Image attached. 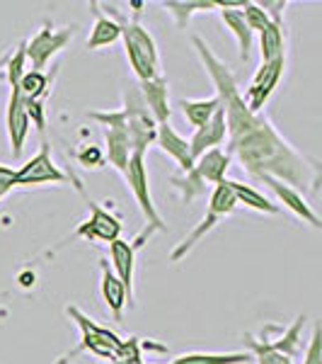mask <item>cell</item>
<instances>
[{"mask_svg":"<svg viewBox=\"0 0 322 364\" xmlns=\"http://www.w3.org/2000/svg\"><path fill=\"white\" fill-rule=\"evenodd\" d=\"M191 46H194L201 66L206 68L209 78L213 80L216 97L223 109L228 139L226 154L238 158L243 168L260 180L274 178L286 182L294 190H318V163H313L298 149H294L262 112H250L235 75L211 51V46L201 37H191Z\"/></svg>","mask_w":322,"mask_h":364,"instance_id":"cell-1","label":"cell"},{"mask_svg":"<svg viewBox=\"0 0 322 364\" xmlns=\"http://www.w3.org/2000/svg\"><path fill=\"white\" fill-rule=\"evenodd\" d=\"M107 15L114 17L121 27V37H124V49L128 66H131L133 75L138 78V83L143 80H153L157 75H162L160 70V54H157V44L150 37L148 29H143L138 25V20H126L114 5H104Z\"/></svg>","mask_w":322,"mask_h":364,"instance_id":"cell-2","label":"cell"},{"mask_svg":"<svg viewBox=\"0 0 322 364\" xmlns=\"http://www.w3.org/2000/svg\"><path fill=\"white\" fill-rule=\"evenodd\" d=\"M238 207L235 202V195H233L231 185H228V178L223 182H218V185L213 187V192H211L209 197V209H206V216H204L199 224L191 228L187 236L179 240V245L172 250V255H170V260L172 262H179L184 255H189L191 250L196 248L199 243H201L204 238H206V233L213 231L216 226H218L221 219H226L228 214H233Z\"/></svg>","mask_w":322,"mask_h":364,"instance_id":"cell-3","label":"cell"},{"mask_svg":"<svg viewBox=\"0 0 322 364\" xmlns=\"http://www.w3.org/2000/svg\"><path fill=\"white\" fill-rule=\"evenodd\" d=\"M66 314L78 323L80 328V345L75 350H70L66 357H63L58 364H68L73 362L75 357L80 355V352H90V355H97V357H104V360H112L116 348L121 345V338L116 336L114 331H109V328L104 326H97L95 321H90L87 316L80 311L78 306H68Z\"/></svg>","mask_w":322,"mask_h":364,"instance_id":"cell-4","label":"cell"},{"mask_svg":"<svg viewBox=\"0 0 322 364\" xmlns=\"http://www.w3.org/2000/svg\"><path fill=\"white\" fill-rule=\"evenodd\" d=\"M124 119H126V136L131 144V154H145L150 144H155V119L150 117L148 107H145L143 97H140L138 85H128L124 90Z\"/></svg>","mask_w":322,"mask_h":364,"instance_id":"cell-5","label":"cell"},{"mask_svg":"<svg viewBox=\"0 0 322 364\" xmlns=\"http://www.w3.org/2000/svg\"><path fill=\"white\" fill-rule=\"evenodd\" d=\"M124 180L128 185V190H131L133 199H136L140 214H143L145 228H148L150 233L165 231V221H162L160 211L155 209L153 195H150L148 170H145V154L133 151V154L128 156V163H126V170H124Z\"/></svg>","mask_w":322,"mask_h":364,"instance_id":"cell-6","label":"cell"},{"mask_svg":"<svg viewBox=\"0 0 322 364\" xmlns=\"http://www.w3.org/2000/svg\"><path fill=\"white\" fill-rule=\"evenodd\" d=\"M70 39H73V27L54 29V25L46 22L29 42H25V54H27V61L32 63V70L44 73L46 63H49L58 51L66 49L70 44Z\"/></svg>","mask_w":322,"mask_h":364,"instance_id":"cell-7","label":"cell"},{"mask_svg":"<svg viewBox=\"0 0 322 364\" xmlns=\"http://www.w3.org/2000/svg\"><path fill=\"white\" fill-rule=\"evenodd\" d=\"M284 68H286V58H277V61H272V63H262L260 70L255 73L252 83H250V87L243 95L250 112L260 114L262 109H265L269 97H272L274 90H277L281 75H284Z\"/></svg>","mask_w":322,"mask_h":364,"instance_id":"cell-8","label":"cell"},{"mask_svg":"<svg viewBox=\"0 0 322 364\" xmlns=\"http://www.w3.org/2000/svg\"><path fill=\"white\" fill-rule=\"evenodd\" d=\"M150 238V231L145 228L140 236L128 243L124 238H116L109 243V257H112V272L119 277V282L124 284L128 304L133 306V274H136V250L143 245V240Z\"/></svg>","mask_w":322,"mask_h":364,"instance_id":"cell-9","label":"cell"},{"mask_svg":"<svg viewBox=\"0 0 322 364\" xmlns=\"http://www.w3.org/2000/svg\"><path fill=\"white\" fill-rule=\"evenodd\" d=\"M68 178L51 158L49 146H44L32 161H27L20 170H15V187H32V185H63Z\"/></svg>","mask_w":322,"mask_h":364,"instance_id":"cell-10","label":"cell"},{"mask_svg":"<svg viewBox=\"0 0 322 364\" xmlns=\"http://www.w3.org/2000/svg\"><path fill=\"white\" fill-rule=\"evenodd\" d=\"M87 211H90V219L85 224L78 226L75 236L87 238V240H102V243H112L121 236V221L114 214H109L104 207H99L97 202H87Z\"/></svg>","mask_w":322,"mask_h":364,"instance_id":"cell-11","label":"cell"},{"mask_svg":"<svg viewBox=\"0 0 322 364\" xmlns=\"http://www.w3.org/2000/svg\"><path fill=\"white\" fill-rule=\"evenodd\" d=\"M5 127H8V141H10L13 158H20L22 149H25L27 134H29L25 97H22L20 87H10V102H8V114H5Z\"/></svg>","mask_w":322,"mask_h":364,"instance_id":"cell-12","label":"cell"},{"mask_svg":"<svg viewBox=\"0 0 322 364\" xmlns=\"http://www.w3.org/2000/svg\"><path fill=\"white\" fill-rule=\"evenodd\" d=\"M262 182H265L269 190H272V195L277 197L279 202L291 211V214H296L298 219L306 221V224H310L313 228H320L322 226L320 216L315 214L313 209H310V204L306 202V199H303V195L298 190L289 187L286 182H281V180H274V178H262Z\"/></svg>","mask_w":322,"mask_h":364,"instance_id":"cell-13","label":"cell"},{"mask_svg":"<svg viewBox=\"0 0 322 364\" xmlns=\"http://www.w3.org/2000/svg\"><path fill=\"white\" fill-rule=\"evenodd\" d=\"M226 141V117H223V109H216V114L211 117L204 127H199L194 132V136L189 139V151H191V158L206 154L211 149H221V144Z\"/></svg>","mask_w":322,"mask_h":364,"instance_id":"cell-14","label":"cell"},{"mask_svg":"<svg viewBox=\"0 0 322 364\" xmlns=\"http://www.w3.org/2000/svg\"><path fill=\"white\" fill-rule=\"evenodd\" d=\"M140 97H143L145 107H148L150 117L155 124H167L170 122V100H167V80L157 75L153 80H143L138 83Z\"/></svg>","mask_w":322,"mask_h":364,"instance_id":"cell-15","label":"cell"},{"mask_svg":"<svg viewBox=\"0 0 322 364\" xmlns=\"http://www.w3.org/2000/svg\"><path fill=\"white\" fill-rule=\"evenodd\" d=\"M231 161L233 158L226 154V151L221 149H211L206 154H201L194 161V166H191V173L196 175L199 180L204 182V185H218V182L226 180V173L228 168H231Z\"/></svg>","mask_w":322,"mask_h":364,"instance_id":"cell-16","label":"cell"},{"mask_svg":"<svg viewBox=\"0 0 322 364\" xmlns=\"http://www.w3.org/2000/svg\"><path fill=\"white\" fill-rule=\"evenodd\" d=\"M155 144L160 146L162 151L177 161V166L184 170V173H189L191 166H194V158H191V151H189V141L179 136L177 132H174L172 127L167 124H157L155 129Z\"/></svg>","mask_w":322,"mask_h":364,"instance_id":"cell-17","label":"cell"},{"mask_svg":"<svg viewBox=\"0 0 322 364\" xmlns=\"http://www.w3.org/2000/svg\"><path fill=\"white\" fill-rule=\"evenodd\" d=\"M92 15H95V25H92V32L90 37H87V49H102V46H109L114 44L116 39L121 37V27L119 22L114 20V17L104 15L102 10H99V3H92L90 5Z\"/></svg>","mask_w":322,"mask_h":364,"instance_id":"cell-18","label":"cell"},{"mask_svg":"<svg viewBox=\"0 0 322 364\" xmlns=\"http://www.w3.org/2000/svg\"><path fill=\"white\" fill-rule=\"evenodd\" d=\"M104 144H107V154H104V158L109 161V166L124 175L128 156H131V144H128V136H126V127L104 129Z\"/></svg>","mask_w":322,"mask_h":364,"instance_id":"cell-19","label":"cell"},{"mask_svg":"<svg viewBox=\"0 0 322 364\" xmlns=\"http://www.w3.org/2000/svg\"><path fill=\"white\" fill-rule=\"evenodd\" d=\"M102 299H104V304H107L109 314L114 316V321H121V314H124V306L128 304V296L119 277L109 269L107 260H102Z\"/></svg>","mask_w":322,"mask_h":364,"instance_id":"cell-20","label":"cell"},{"mask_svg":"<svg viewBox=\"0 0 322 364\" xmlns=\"http://www.w3.org/2000/svg\"><path fill=\"white\" fill-rule=\"evenodd\" d=\"M262 63H272L277 58H286V34L284 20H272L262 29Z\"/></svg>","mask_w":322,"mask_h":364,"instance_id":"cell-21","label":"cell"},{"mask_svg":"<svg viewBox=\"0 0 322 364\" xmlns=\"http://www.w3.org/2000/svg\"><path fill=\"white\" fill-rule=\"evenodd\" d=\"M243 8H223L221 17H223V25L231 29L233 37L238 39V49H240V61H250V49H252V32L245 25L243 20Z\"/></svg>","mask_w":322,"mask_h":364,"instance_id":"cell-22","label":"cell"},{"mask_svg":"<svg viewBox=\"0 0 322 364\" xmlns=\"http://www.w3.org/2000/svg\"><path fill=\"white\" fill-rule=\"evenodd\" d=\"M250 360V352H187L170 364H245Z\"/></svg>","mask_w":322,"mask_h":364,"instance_id":"cell-23","label":"cell"},{"mask_svg":"<svg viewBox=\"0 0 322 364\" xmlns=\"http://www.w3.org/2000/svg\"><path fill=\"white\" fill-rule=\"evenodd\" d=\"M228 185H231L233 195H235V202L238 204H245L248 209H255V211H262V214H279V207L277 204H272L269 199L262 195V192H257L255 187L250 185H243V182L238 180H228Z\"/></svg>","mask_w":322,"mask_h":364,"instance_id":"cell-24","label":"cell"},{"mask_svg":"<svg viewBox=\"0 0 322 364\" xmlns=\"http://www.w3.org/2000/svg\"><path fill=\"white\" fill-rule=\"evenodd\" d=\"M162 8L174 17L177 27L182 29L194 13H201V10H206V13L209 10H221V3L218 0H170V3H162Z\"/></svg>","mask_w":322,"mask_h":364,"instance_id":"cell-25","label":"cell"},{"mask_svg":"<svg viewBox=\"0 0 322 364\" xmlns=\"http://www.w3.org/2000/svg\"><path fill=\"white\" fill-rule=\"evenodd\" d=\"M179 107H182L184 119L194 129H199L216 114V109L221 107V102H218V97L213 95L206 100H179Z\"/></svg>","mask_w":322,"mask_h":364,"instance_id":"cell-26","label":"cell"},{"mask_svg":"<svg viewBox=\"0 0 322 364\" xmlns=\"http://www.w3.org/2000/svg\"><path fill=\"white\" fill-rule=\"evenodd\" d=\"M303 323H306V316H298V318L294 321V326L284 331V336H281L279 340H267V343L272 345L277 352H281V355H286V357H291V360H294L298 352H301V328H303Z\"/></svg>","mask_w":322,"mask_h":364,"instance_id":"cell-27","label":"cell"},{"mask_svg":"<svg viewBox=\"0 0 322 364\" xmlns=\"http://www.w3.org/2000/svg\"><path fill=\"white\" fill-rule=\"evenodd\" d=\"M248 340V348H250V357H255L257 364H294V360L286 355H281L267 343V340H255L252 336L245 338Z\"/></svg>","mask_w":322,"mask_h":364,"instance_id":"cell-28","label":"cell"},{"mask_svg":"<svg viewBox=\"0 0 322 364\" xmlns=\"http://www.w3.org/2000/svg\"><path fill=\"white\" fill-rule=\"evenodd\" d=\"M17 87H20L25 100H44L46 92H49V78L44 73H37V70H27Z\"/></svg>","mask_w":322,"mask_h":364,"instance_id":"cell-29","label":"cell"},{"mask_svg":"<svg viewBox=\"0 0 322 364\" xmlns=\"http://www.w3.org/2000/svg\"><path fill=\"white\" fill-rule=\"evenodd\" d=\"M27 54H25V42H22L13 54L8 56V63H5V75L10 80V87H17L22 80V75L27 73Z\"/></svg>","mask_w":322,"mask_h":364,"instance_id":"cell-30","label":"cell"},{"mask_svg":"<svg viewBox=\"0 0 322 364\" xmlns=\"http://www.w3.org/2000/svg\"><path fill=\"white\" fill-rule=\"evenodd\" d=\"M112 364H143V352H140V340L128 338L121 340V345L116 348Z\"/></svg>","mask_w":322,"mask_h":364,"instance_id":"cell-31","label":"cell"},{"mask_svg":"<svg viewBox=\"0 0 322 364\" xmlns=\"http://www.w3.org/2000/svg\"><path fill=\"white\" fill-rule=\"evenodd\" d=\"M240 13H243L245 25L250 27V32H252V34L262 32V29H265L269 22H272V20H269V15L260 8V3H245Z\"/></svg>","mask_w":322,"mask_h":364,"instance_id":"cell-32","label":"cell"},{"mask_svg":"<svg viewBox=\"0 0 322 364\" xmlns=\"http://www.w3.org/2000/svg\"><path fill=\"white\" fill-rule=\"evenodd\" d=\"M25 109H27L29 124H34V127H37V132L44 134V129H46V107H44V100H25Z\"/></svg>","mask_w":322,"mask_h":364,"instance_id":"cell-33","label":"cell"},{"mask_svg":"<svg viewBox=\"0 0 322 364\" xmlns=\"http://www.w3.org/2000/svg\"><path fill=\"white\" fill-rule=\"evenodd\" d=\"M322 340H320V326L315 323L313 326V336H310V343L306 348V355H303V364H322Z\"/></svg>","mask_w":322,"mask_h":364,"instance_id":"cell-34","label":"cell"},{"mask_svg":"<svg viewBox=\"0 0 322 364\" xmlns=\"http://www.w3.org/2000/svg\"><path fill=\"white\" fill-rule=\"evenodd\" d=\"M78 163L85 168H102L104 166V154L97 146H83L78 151Z\"/></svg>","mask_w":322,"mask_h":364,"instance_id":"cell-35","label":"cell"},{"mask_svg":"<svg viewBox=\"0 0 322 364\" xmlns=\"http://www.w3.org/2000/svg\"><path fill=\"white\" fill-rule=\"evenodd\" d=\"M13 187H15V170L0 163V195L5 197Z\"/></svg>","mask_w":322,"mask_h":364,"instance_id":"cell-36","label":"cell"},{"mask_svg":"<svg viewBox=\"0 0 322 364\" xmlns=\"http://www.w3.org/2000/svg\"><path fill=\"white\" fill-rule=\"evenodd\" d=\"M5 63H8V56H3V58H0V83H3V78H5V73H3Z\"/></svg>","mask_w":322,"mask_h":364,"instance_id":"cell-37","label":"cell"},{"mask_svg":"<svg viewBox=\"0 0 322 364\" xmlns=\"http://www.w3.org/2000/svg\"><path fill=\"white\" fill-rule=\"evenodd\" d=\"M0 199H3V195H0Z\"/></svg>","mask_w":322,"mask_h":364,"instance_id":"cell-38","label":"cell"}]
</instances>
